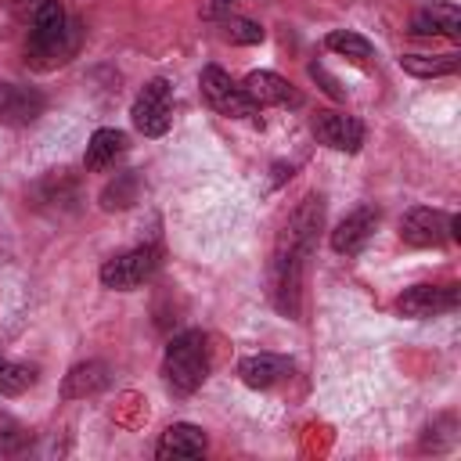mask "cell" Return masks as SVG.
I'll list each match as a JSON object with an SVG mask.
<instances>
[{"mask_svg":"<svg viewBox=\"0 0 461 461\" xmlns=\"http://www.w3.org/2000/svg\"><path fill=\"white\" fill-rule=\"evenodd\" d=\"M375 223H378V209H371V205L353 209V212L342 216L339 227L331 230V249H335L339 256H357V252L367 245Z\"/></svg>","mask_w":461,"mask_h":461,"instance_id":"obj_12","label":"cell"},{"mask_svg":"<svg viewBox=\"0 0 461 461\" xmlns=\"http://www.w3.org/2000/svg\"><path fill=\"white\" fill-rule=\"evenodd\" d=\"M220 32L223 40L230 43H263V25L252 22V18H241V14H220Z\"/></svg>","mask_w":461,"mask_h":461,"instance_id":"obj_20","label":"cell"},{"mask_svg":"<svg viewBox=\"0 0 461 461\" xmlns=\"http://www.w3.org/2000/svg\"><path fill=\"white\" fill-rule=\"evenodd\" d=\"M108 385V364L101 360H86V364H76L65 382H61V400H83V396H94Z\"/></svg>","mask_w":461,"mask_h":461,"instance_id":"obj_16","label":"cell"},{"mask_svg":"<svg viewBox=\"0 0 461 461\" xmlns=\"http://www.w3.org/2000/svg\"><path fill=\"white\" fill-rule=\"evenodd\" d=\"M411 32L414 36H450V40H457L461 36V11L454 4L439 0V4H432V7H425L411 18Z\"/></svg>","mask_w":461,"mask_h":461,"instance_id":"obj_15","label":"cell"},{"mask_svg":"<svg viewBox=\"0 0 461 461\" xmlns=\"http://www.w3.org/2000/svg\"><path fill=\"white\" fill-rule=\"evenodd\" d=\"M126 151V133L122 130H97L94 137H90V144H86V155H83V166L90 169V173H101V169H108V166H115V158Z\"/></svg>","mask_w":461,"mask_h":461,"instance_id":"obj_17","label":"cell"},{"mask_svg":"<svg viewBox=\"0 0 461 461\" xmlns=\"http://www.w3.org/2000/svg\"><path fill=\"white\" fill-rule=\"evenodd\" d=\"M461 65L457 54H403L400 68L418 76V79H436V76H454Z\"/></svg>","mask_w":461,"mask_h":461,"instance_id":"obj_18","label":"cell"},{"mask_svg":"<svg viewBox=\"0 0 461 461\" xmlns=\"http://www.w3.org/2000/svg\"><path fill=\"white\" fill-rule=\"evenodd\" d=\"M137 194H140V176L133 173V169H126V173H115V180L101 191V209H130L133 202H137Z\"/></svg>","mask_w":461,"mask_h":461,"instance_id":"obj_19","label":"cell"},{"mask_svg":"<svg viewBox=\"0 0 461 461\" xmlns=\"http://www.w3.org/2000/svg\"><path fill=\"white\" fill-rule=\"evenodd\" d=\"M205 447H209V436H205L198 425H191V421H176V425H169V429L162 432V439H158V447H155V457H158V461H173V457H202Z\"/></svg>","mask_w":461,"mask_h":461,"instance_id":"obj_13","label":"cell"},{"mask_svg":"<svg viewBox=\"0 0 461 461\" xmlns=\"http://www.w3.org/2000/svg\"><path fill=\"white\" fill-rule=\"evenodd\" d=\"M130 119L144 137H162L173 122V86L166 79L144 83V90L137 94V101L130 108Z\"/></svg>","mask_w":461,"mask_h":461,"instance_id":"obj_6","label":"cell"},{"mask_svg":"<svg viewBox=\"0 0 461 461\" xmlns=\"http://www.w3.org/2000/svg\"><path fill=\"white\" fill-rule=\"evenodd\" d=\"M209 375V339L202 331H180L169 339L166 357H162V378L169 393L191 396Z\"/></svg>","mask_w":461,"mask_h":461,"instance_id":"obj_3","label":"cell"},{"mask_svg":"<svg viewBox=\"0 0 461 461\" xmlns=\"http://www.w3.org/2000/svg\"><path fill=\"white\" fill-rule=\"evenodd\" d=\"M47 101L36 86L0 79V126H32L43 115Z\"/></svg>","mask_w":461,"mask_h":461,"instance_id":"obj_9","label":"cell"},{"mask_svg":"<svg viewBox=\"0 0 461 461\" xmlns=\"http://www.w3.org/2000/svg\"><path fill=\"white\" fill-rule=\"evenodd\" d=\"M25 443H29L25 425H22L18 418H11V414H0V457H14V454H22Z\"/></svg>","mask_w":461,"mask_h":461,"instance_id":"obj_23","label":"cell"},{"mask_svg":"<svg viewBox=\"0 0 461 461\" xmlns=\"http://www.w3.org/2000/svg\"><path fill=\"white\" fill-rule=\"evenodd\" d=\"M450 238V216L439 209H411L400 220V241L414 249H436Z\"/></svg>","mask_w":461,"mask_h":461,"instance_id":"obj_10","label":"cell"},{"mask_svg":"<svg viewBox=\"0 0 461 461\" xmlns=\"http://www.w3.org/2000/svg\"><path fill=\"white\" fill-rule=\"evenodd\" d=\"M245 94L256 101V104H277V108H299L303 104V94L277 72H249L245 76Z\"/></svg>","mask_w":461,"mask_h":461,"instance_id":"obj_11","label":"cell"},{"mask_svg":"<svg viewBox=\"0 0 461 461\" xmlns=\"http://www.w3.org/2000/svg\"><path fill=\"white\" fill-rule=\"evenodd\" d=\"M155 270H158V249L137 245V249H126L101 263V285L115 288V292H130V288H140Z\"/></svg>","mask_w":461,"mask_h":461,"instance_id":"obj_5","label":"cell"},{"mask_svg":"<svg viewBox=\"0 0 461 461\" xmlns=\"http://www.w3.org/2000/svg\"><path fill=\"white\" fill-rule=\"evenodd\" d=\"M321 223H324V202H321V194H306L288 212L281 234H277V249H274V263H270V292H274L277 310L288 317H299L303 270H306V259L313 256Z\"/></svg>","mask_w":461,"mask_h":461,"instance_id":"obj_1","label":"cell"},{"mask_svg":"<svg viewBox=\"0 0 461 461\" xmlns=\"http://www.w3.org/2000/svg\"><path fill=\"white\" fill-rule=\"evenodd\" d=\"M313 137H317L321 144L335 148V151L353 155V151H360V144H364V126H360V119H357V115H346V112L324 108V112H317V115H313Z\"/></svg>","mask_w":461,"mask_h":461,"instance_id":"obj_8","label":"cell"},{"mask_svg":"<svg viewBox=\"0 0 461 461\" xmlns=\"http://www.w3.org/2000/svg\"><path fill=\"white\" fill-rule=\"evenodd\" d=\"M454 306H457V285H411V288H403V295L396 299L400 317H414V321L447 313V310H454Z\"/></svg>","mask_w":461,"mask_h":461,"instance_id":"obj_7","label":"cell"},{"mask_svg":"<svg viewBox=\"0 0 461 461\" xmlns=\"http://www.w3.org/2000/svg\"><path fill=\"white\" fill-rule=\"evenodd\" d=\"M324 43H328V50H335V54H342V58H353V61H367V58H371V43H367L360 32H349V29L328 32Z\"/></svg>","mask_w":461,"mask_h":461,"instance_id":"obj_21","label":"cell"},{"mask_svg":"<svg viewBox=\"0 0 461 461\" xmlns=\"http://www.w3.org/2000/svg\"><path fill=\"white\" fill-rule=\"evenodd\" d=\"M238 375L249 389H274L277 382H285L292 375V360L277 357V353H252L238 364Z\"/></svg>","mask_w":461,"mask_h":461,"instance_id":"obj_14","label":"cell"},{"mask_svg":"<svg viewBox=\"0 0 461 461\" xmlns=\"http://www.w3.org/2000/svg\"><path fill=\"white\" fill-rule=\"evenodd\" d=\"M198 86H202V97L209 101L212 112L227 115V119H252L259 115V104L245 94V86H238L220 65H205L202 76H198Z\"/></svg>","mask_w":461,"mask_h":461,"instance_id":"obj_4","label":"cell"},{"mask_svg":"<svg viewBox=\"0 0 461 461\" xmlns=\"http://www.w3.org/2000/svg\"><path fill=\"white\" fill-rule=\"evenodd\" d=\"M310 76H313V79H321V83H324V90H328L331 97H346V90H342V86H339V83H335L321 65H310Z\"/></svg>","mask_w":461,"mask_h":461,"instance_id":"obj_24","label":"cell"},{"mask_svg":"<svg viewBox=\"0 0 461 461\" xmlns=\"http://www.w3.org/2000/svg\"><path fill=\"white\" fill-rule=\"evenodd\" d=\"M234 4H241V0H205L202 14H205V18H220V14H230Z\"/></svg>","mask_w":461,"mask_h":461,"instance_id":"obj_25","label":"cell"},{"mask_svg":"<svg viewBox=\"0 0 461 461\" xmlns=\"http://www.w3.org/2000/svg\"><path fill=\"white\" fill-rule=\"evenodd\" d=\"M79 47V22L61 7V0H47L29 18L25 61L32 68H58Z\"/></svg>","mask_w":461,"mask_h":461,"instance_id":"obj_2","label":"cell"},{"mask_svg":"<svg viewBox=\"0 0 461 461\" xmlns=\"http://www.w3.org/2000/svg\"><path fill=\"white\" fill-rule=\"evenodd\" d=\"M11 4H14V11H18V14L29 22V18H32V11H36L40 4H47V0H11Z\"/></svg>","mask_w":461,"mask_h":461,"instance_id":"obj_26","label":"cell"},{"mask_svg":"<svg viewBox=\"0 0 461 461\" xmlns=\"http://www.w3.org/2000/svg\"><path fill=\"white\" fill-rule=\"evenodd\" d=\"M32 382H36V367H29V364H18V360H7V357H0V393H7V396H18V393H25Z\"/></svg>","mask_w":461,"mask_h":461,"instance_id":"obj_22","label":"cell"}]
</instances>
